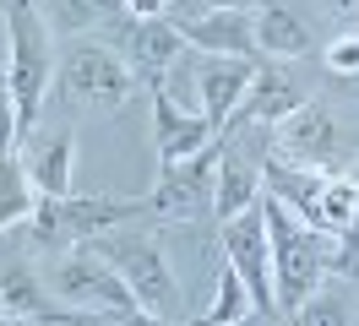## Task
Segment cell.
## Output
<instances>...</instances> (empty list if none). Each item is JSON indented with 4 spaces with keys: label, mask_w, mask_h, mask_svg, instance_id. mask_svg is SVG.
Wrapping results in <instances>:
<instances>
[{
    "label": "cell",
    "mask_w": 359,
    "mask_h": 326,
    "mask_svg": "<svg viewBox=\"0 0 359 326\" xmlns=\"http://www.w3.org/2000/svg\"><path fill=\"white\" fill-rule=\"evenodd\" d=\"M6 43H11V55H6V93L17 104V136H27L33 120L44 114L49 76H55L60 55H55V33L44 27L39 6H27V0L6 6Z\"/></svg>",
    "instance_id": "1"
},
{
    "label": "cell",
    "mask_w": 359,
    "mask_h": 326,
    "mask_svg": "<svg viewBox=\"0 0 359 326\" xmlns=\"http://www.w3.org/2000/svg\"><path fill=\"white\" fill-rule=\"evenodd\" d=\"M142 212H147V201H114V196H104V191L60 196V201H44V196H39V207H33V217L22 223V234H27V245H39L49 256H66V250H82L93 239L136 223Z\"/></svg>",
    "instance_id": "2"
},
{
    "label": "cell",
    "mask_w": 359,
    "mask_h": 326,
    "mask_svg": "<svg viewBox=\"0 0 359 326\" xmlns=\"http://www.w3.org/2000/svg\"><path fill=\"white\" fill-rule=\"evenodd\" d=\"M262 212H267V245H272V294H278V315L289 321L294 310L327 283V250H332V234L305 229V223L289 217L272 196H262Z\"/></svg>",
    "instance_id": "3"
},
{
    "label": "cell",
    "mask_w": 359,
    "mask_h": 326,
    "mask_svg": "<svg viewBox=\"0 0 359 326\" xmlns=\"http://www.w3.org/2000/svg\"><path fill=\"white\" fill-rule=\"evenodd\" d=\"M267 158L289 163V169L343 174V169L359 158V136H348V130L337 125V114H332L327 104L305 98V104H299L289 120L267 136Z\"/></svg>",
    "instance_id": "4"
},
{
    "label": "cell",
    "mask_w": 359,
    "mask_h": 326,
    "mask_svg": "<svg viewBox=\"0 0 359 326\" xmlns=\"http://www.w3.org/2000/svg\"><path fill=\"white\" fill-rule=\"evenodd\" d=\"M44 288L66 304V310H82V315H126V321H131L136 310H142L136 294L120 283V272H114L104 256H93L88 245L55 256V266L44 272Z\"/></svg>",
    "instance_id": "5"
},
{
    "label": "cell",
    "mask_w": 359,
    "mask_h": 326,
    "mask_svg": "<svg viewBox=\"0 0 359 326\" xmlns=\"http://www.w3.org/2000/svg\"><path fill=\"white\" fill-rule=\"evenodd\" d=\"M93 256H104L120 272V283L136 294V304L147 310V315H169L180 304V283L169 272V256H163V245L153 234H126V229H114V234L93 239L88 245Z\"/></svg>",
    "instance_id": "6"
},
{
    "label": "cell",
    "mask_w": 359,
    "mask_h": 326,
    "mask_svg": "<svg viewBox=\"0 0 359 326\" xmlns=\"http://www.w3.org/2000/svg\"><path fill=\"white\" fill-rule=\"evenodd\" d=\"M55 76H60L71 104H88V109H120V104H131L136 93H142L136 71L120 60V49L93 43V39H71L66 49H60Z\"/></svg>",
    "instance_id": "7"
},
{
    "label": "cell",
    "mask_w": 359,
    "mask_h": 326,
    "mask_svg": "<svg viewBox=\"0 0 359 326\" xmlns=\"http://www.w3.org/2000/svg\"><path fill=\"white\" fill-rule=\"evenodd\" d=\"M163 17L196 55L218 60H256V6H180L169 0Z\"/></svg>",
    "instance_id": "8"
},
{
    "label": "cell",
    "mask_w": 359,
    "mask_h": 326,
    "mask_svg": "<svg viewBox=\"0 0 359 326\" xmlns=\"http://www.w3.org/2000/svg\"><path fill=\"white\" fill-rule=\"evenodd\" d=\"M114 27H120V60L136 71V82H169L180 65L185 39L175 22L163 17V6H114Z\"/></svg>",
    "instance_id": "9"
},
{
    "label": "cell",
    "mask_w": 359,
    "mask_h": 326,
    "mask_svg": "<svg viewBox=\"0 0 359 326\" xmlns=\"http://www.w3.org/2000/svg\"><path fill=\"white\" fill-rule=\"evenodd\" d=\"M218 239H224V261L234 266V278L245 283L250 310L267 315V321H283L278 315V294H272V245H267V212H262V201L245 207L240 217L218 223Z\"/></svg>",
    "instance_id": "10"
},
{
    "label": "cell",
    "mask_w": 359,
    "mask_h": 326,
    "mask_svg": "<svg viewBox=\"0 0 359 326\" xmlns=\"http://www.w3.org/2000/svg\"><path fill=\"white\" fill-rule=\"evenodd\" d=\"M218 158L224 142H212L207 152L185 158L175 169H158V185L147 196V212L169 217V223H191V217H212V196H218Z\"/></svg>",
    "instance_id": "11"
},
{
    "label": "cell",
    "mask_w": 359,
    "mask_h": 326,
    "mask_svg": "<svg viewBox=\"0 0 359 326\" xmlns=\"http://www.w3.org/2000/svg\"><path fill=\"white\" fill-rule=\"evenodd\" d=\"M147 104H153V147H158V169H175L185 158H196L218 142V125L202 120L196 109H180L169 82H147Z\"/></svg>",
    "instance_id": "12"
},
{
    "label": "cell",
    "mask_w": 359,
    "mask_h": 326,
    "mask_svg": "<svg viewBox=\"0 0 359 326\" xmlns=\"http://www.w3.org/2000/svg\"><path fill=\"white\" fill-rule=\"evenodd\" d=\"M305 104V87L294 82L283 65H256V82L245 87V98H240V109L224 120V130H218V142H229V136H240V130H262V136H272V130L289 120L294 109Z\"/></svg>",
    "instance_id": "13"
},
{
    "label": "cell",
    "mask_w": 359,
    "mask_h": 326,
    "mask_svg": "<svg viewBox=\"0 0 359 326\" xmlns=\"http://www.w3.org/2000/svg\"><path fill=\"white\" fill-rule=\"evenodd\" d=\"M196 65V114L224 130V120L240 109L245 87L256 82V60H218V55H191Z\"/></svg>",
    "instance_id": "14"
},
{
    "label": "cell",
    "mask_w": 359,
    "mask_h": 326,
    "mask_svg": "<svg viewBox=\"0 0 359 326\" xmlns=\"http://www.w3.org/2000/svg\"><path fill=\"white\" fill-rule=\"evenodd\" d=\"M332 174L321 169H289L278 158H262V196H272L289 217H299L305 229L327 234V217H321V191H327Z\"/></svg>",
    "instance_id": "15"
},
{
    "label": "cell",
    "mask_w": 359,
    "mask_h": 326,
    "mask_svg": "<svg viewBox=\"0 0 359 326\" xmlns=\"http://www.w3.org/2000/svg\"><path fill=\"white\" fill-rule=\"evenodd\" d=\"M311 11L305 6H283V0H272V6H256V55H267V60H299V55H311Z\"/></svg>",
    "instance_id": "16"
},
{
    "label": "cell",
    "mask_w": 359,
    "mask_h": 326,
    "mask_svg": "<svg viewBox=\"0 0 359 326\" xmlns=\"http://www.w3.org/2000/svg\"><path fill=\"white\" fill-rule=\"evenodd\" d=\"M262 201V163L250 158V152L229 147L224 142V158H218V196H212V217L229 223V217H240L245 207Z\"/></svg>",
    "instance_id": "17"
},
{
    "label": "cell",
    "mask_w": 359,
    "mask_h": 326,
    "mask_svg": "<svg viewBox=\"0 0 359 326\" xmlns=\"http://www.w3.org/2000/svg\"><path fill=\"white\" fill-rule=\"evenodd\" d=\"M71 152H76V136H71V130H55L49 142H39V147L22 158L27 179H33V191L44 196V201L71 196Z\"/></svg>",
    "instance_id": "18"
},
{
    "label": "cell",
    "mask_w": 359,
    "mask_h": 326,
    "mask_svg": "<svg viewBox=\"0 0 359 326\" xmlns=\"http://www.w3.org/2000/svg\"><path fill=\"white\" fill-rule=\"evenodd\" d=\"M39 207V191L27 179V163L17 152H0V229H22Z\"/></svg>",
    "instance_id": "19"
},
{
    "label": "cell",
    "mask_w": 359,
    "mask_h": 326,
    "mask_svg": "<svg viewBox=\"0 0 359 326\" xmlns=\"http://www.w3.org/2000/svg\"><path fill=\"white\" fill-rule=\"evenodd\" d=\"M289 326H354V294L337 278H327L311 299L289 315Z\"/></svg>",
    "instance_id": "20"
},
{
    "label": "cell",
    "mask_w": 359,
    "mask_h": 326,
    "mask_svg": "<svg viewBox=\"0 0 359 326\" xmlns=\"http://www.w3.org/2000/svg\"><path fill=\"white\" fill-rule=\"evenodd\" d=\"M39 17H44L49 33H82L93 22L114 17V6H104V0H49V6H39Z\"/></svg>",
    "instance_id": "21"
},
{
    "label": "cell",
    "mask_w": 359,
    "mask_h": 326,
    "mask_svg": "<svg viewBox=\"0 0 359 326\" xmlns=\"http://www.w3.org/2000/svg\"><path fill=\"white\" fill-rule=\"evenodd\" d=\"M245 315H250V294H245V283L234 278V266L224 261V272H218V299H212V310L196 315L191 326H234V321H245Z\"/></svg>",
    "instance_id": "22"
},
{
    "label": "cell",
    "mask_w": 359,
    "mask_h": 326,
    "mask_svg": "<svg viewBox=\"0 0 359 326\" xmlns=\"http://www.w3.org/2000/svg\"><path fill=\"white\" fill-rule=\"evenodd\" d=\"M321 217H327V234H343L348 223L359 217V191L348 174H332L327 191H321Z\"/></svg>",
    "instance_id": "23"
},
{
    "label": "cell",
    "mask_w": 359,
    "mask_h": 326,
    "mask_svg": "<svg viewBox=\"0 0 359 326\" xmlns=\"http://www.w3.org/2000/svg\"><path fill=\"white\" fill-rule=\"evenodd\" d=\"M327 278L359 283V217L343 229V234H332V250H327Z\"/></svg>",
    "instance_id": "24"
},
{
    "label": "cell",
    "mask_w": 359,
    "mask_h": 326,
    "mask_svg": "<svg viewBox=\"0 0 359 326\" xmlns=\"http://www.w3.org/2000/svg\"><path fill=\"white\" fill-rule=\"evenodd\" d=\"M327 71L332 76H343V82H359V33H343V39L327 43Z\"/></svg>",
    "instance_id": "25"
},
{
    "label": "cell",
    "mask_w": 359,
    "mask_h": 326,
    "mask_svg": "<svg viewBox=\"0 0 359 326\" xmlns=\"http://www.w3.org/2000/svg\"><path fill=\"white\" fill-rule=\"evenodd\" d=\"M0 152H17V104L0 82Z\"/></svg>",
    "instance_id": "26"
},
{
    "label": "cell",
    "mask_w": 359,
    "mask_h": 326,
    "mask_svg": "<svg viewBox=\"0 0 359 326\" xmlns=\"http://www.w3.org/2000/svg\"><path fill=\"white\" fill-rule=\"evenodd\" d=\"M131 326H175V321H169V315H147V310H136Z\"/></svg>",
    "instance_id": "27"
},
{
    "label": "cell",
    "mask_w": 359,
    "mask_h": 326,
    "mask_svg": "<svg viewBox=\"0 0 359 326\" xmlns=\"http://www.w3.org/2000/svg\"><path fill=\"white\" fill-rule=\"evenodd\" d=\"M88 326H131V321H126V315H93Z\"/></svg>",
    "instance_id": "28"
},
{
    "label": "cell",
    "mask_w": 359,
    "mask_h": 326,
    "mask_svg": "<svg viewBox=\"0 0 359 326\" xmlns=\"http://www.w3.org/2000/svg\"><path fill=\"white\" fill-rule=\"evenodd\" d=\"M234 326H283V321H267V315H256V321H250V315H245V321H234Z\"/></svg>",
    "instance_id": "29"
},
{
    "label": "cell",
    "mask_w": 359,
    "mask_h": 326,
    "mask_svg": "<svg viewBox=\"0 0 359 326\" xmlns=\"http://www.w3.org/2000/svg\"><path fill=\"white\" fill-rule=\"evenodd\" d=\"M0 326H39V321H17V315H0Z\"/></svg>",
    "instance_id": "30"
},
{
    "label": "cell",
    "mask_w": 359,
    "mask_h": 326,
    "mask_svg": "<svg viewBox=\"0 0 359 326\" xmlns=\"http://www.w3.org/2000/svg\"><path fill=\"white\" fill-rule=\"evenodd\" d=\"M343 174H348V179H354V191H359V158H354V163H348V169H343Z\"/></svg>",
    "instance_id": "31"
},
{
    "label": "cell",
    "mask_w": 359,
    "mask_h": 326,
    "mask_svg": "<svg viewBox=\"0 0 359 326\" xmlns=\"http://www.w3.org/2000/svg\"><path fill=\"white\" fill-rule=\"evenodd\" d=\"M0 82H6V71H0Z\"/></svg>",
    "instance_id": "32"
},
{
    "label": "cell",
    "mask_w": 359,
    "mask_h": 326,
    "mask_svg": "<svg viewBox=\"0 0 359 326\" xmlns=\"http://www.w3.org/2000/svg\"><path fill=\"white\" fill-rule=\"evenodd\" d=\"M283 326H289V321H283Z\"/></svg>",
    "instance_id": "33"
}]
</instances>
